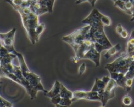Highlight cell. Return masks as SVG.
Here are the masks:
<instances>
[{
  "mask_svg": "<svg viewBox=\"0 0 134 107\" xmlns=\"http://www.w3.org/2000/svg\"><path fill=\"white\" fill-rule=\"evenodd\" d=\"M36 2L39 3L41 5L47 7L48 9V13H52L53 12V7L55 0H34Z\"/></svg>",
  "mask_w": 134,
  "mask_h": 107,
  "instance_id": "14",
  "label": "cell"
},
{
  "mask_svg": "<svg viewBox=\"0 0 134 107\" xmlns=\"http://www.w3.org/2000/svg\"><path fill=\"white\" fill-rule=\"evenodd\" d=\"M60 100H61V96H60V94H58V95H56L55 97H54L51 98V103H53V104H54L55 106H57L58 104H59Z\"/></svg>",
  "mask_w": 134,
  "mask_h": 107,
  "instance_id": "19",
  "label": "cell"
},
{
  "mask_svg": "<svg viewBox=\"0 0 134 107\" xmlns=\"http://www.w3.org/2000/svg\"><path fill=\"white\" fill-rule=\"evenodd\" d=\"M13 104L10 103V102L7 101V100L4 99L3 98L0 96V107L2 106H12Z\"/></svg>",
  "mask_w": 134,
  "mask_h": 107,
  "instance_id": "18",
  "label": "cell"
},
{
  "mask_svg": "<svg viewBox=\"0 0 134 107\" xmlns=\"http://www.w3.org/2000/svg\"><path fill=\"white\" fill-rule=\"evenodd\" d=\"M94 43L92 39H87L79 44L70 45L74 50V57L71 60L74 63H77L82 59H87L91 60L95 63L96 67L100 65V54L96 50L94 46Z\"/></svg>",
  "mask_w": 134,
  "mask_h": 107,
  "instance_id": "2",
  "label": "cell"
},
{
  "mask_svg": "<svg viewBox=\"0 0 134 107\" xmlns=\"http://www.w3.org/2000/svg\"><path fill=\"white\" fill-rule=\"evenodd\" d=\"M86 64H85V63L81 64V65H80L79 68V75H82V74L85 73V70H86Z\"/></svg>",
  "mask_w": 134,
  "mask_h": 107,
  "instance_id": "20",
  "label": "cell"
},
{
  "mask_svg": "<svg viewBox=\"0 0 134 107\" xmlns=\"http://www.w3.org/2000/svg\"><path fill=\"white\" fill-rule=\"evenodd\" d=\"M60 87H61V83L59 81L56 80L52 88L49 91L44 93V96L51 99L56 95H58L60 93Z\"/></svg>",
  "mask_w": 134,
  "mask_h": 107,
  "instance_id": "11",
  "label": "cell"
},
{
  "mask_svg": "<svg viewBox=\"0 0 134 107\" xmlns=\"http://www.w3.org/2000/svg\"><path fill=\"white\" fill-rule=\"evenodd\" d=\"M110 78H111V76H104L102 79L96 78L95 84H94V86H93L91 90L94 91H97L100 95L101 93L103 91L104 88L105 87L106 85H107V82H109Z\"/></svg>",
  "mask_w": 134,
  "mask_h": 107,
  "instance_id": "9",
  "label": "cell"
},
{
  "mask_svg": "<svg viewBox=\"0 0 134 107\" xmlns=\"http://www.w3.org/2000/svg\"><path fill=\"white\" fill-rule=\"evenodd\" d=\"M121 50V46L119 43H117L115 46H113L112 47L109 48V49L107 50V52L105 54L104 57L106 60H108V59L111 58L113 56H115L116 54H117Z\"/></svg>",
  "mask_w": 134,
  "mask_h": 107,
  "instance_id": "12",
  "label": "cell"
},
{
  "mask_svg": "<svg viewBox=\"0 0 134 107\" xmlns=\"http://www.w3.org/2000/svg\"><path fill=\"white\" fill-rule=\"evenodd\" d=\"M72 103H73L72 99L61 97V100L57 106H69Z\"/></svg>",
  "mask_w": 134,
  "mask_h": 107,
  "instance_id": "15",
  "label": "cell"
},
{
  "mask_svg": "<svg viewBox=\"0 0 134 107\" xmlns=\"http://www.w3.org/2000/svg\"><path fill=\"white\" fill-rule=\"evenodd\" d=\"M16 31V28L14 27L10 31L6 33H0V39L1 44L7 49L9 52L16 54L17 51L15 50L14 47V35Z\"/></svg>",
  "mask_w": 134,
  "mask_h": 107,
  "instance_id": "7",
  "label": "cell"
},
{
  "mask_svg": "<svg viewBox=\"0 0 134 107\" xmlns=\"http://www.w3.org/2000/svg\"><path fill=\"white\" fill-rule=\"evenodd\" d=\"M102 14L98 9H93L90 14L82 20V23L90 26L89 35L92 40L105 46L109 50L113 45L111 44L104 32L105 25L101 19Z\"/></svg>",
  "mask_w": 134,
  "mask_h": 107,
  "instance_id": "1",
  "label": "cell"
},
{
  "mask_svg": "<svg viewBox=\"0 0 134 107\" xmlns=\"http://www.w3.org/2000/svg\"><path fill=\"white\" fill-rule=\"evenodd\" d=\"M133 14H132V18L130 19V21H132V22H133L134 21V1L133 2Z\"/></svg>",
  "mask_w": 134,
  "mask_h": 107,
  "instance_id": "24",
  "label": "cell"
},
{
  "mask_svg": "<svg viewBox=\"0 0 134 107\" xmlns=\"http://www.w3.org/2000/svg\"><path fill=\"white\" fill-rule=\"evenodd\" d=\"M85 1H88V2H89L90 3V5H91L92 3V0H77L75 3L76 5H79V4H81L82 3L85 2Z\"/></svg>",
  "mask_w": 134,
  "mask_h": 107,
  "instance_id": "23",
  "label": "cell"
},
{
  "mask_svg": "<svg viewBox=\"0 0 134 107\" xmlns=\"http://www.w3.org/2000/svg\"><path fill=\"white\" fill-rule=\"evenodd\" d=\"M90 25H86L81 28L76 29L71 34L67 36H64L62 38L63 41L68 43L69 45L71 44H79L82 43L85 39H90L89 31H90Z\"/></svg>",
  "mask_w": 134,
  "mask_h": 107,
  "instance_id": "5",
  "label": "cell"
},
{
  "mask_svg": "<svg viewBox=\"0 0 134 107\" xmlns=\"http://www.w3.org/2000/svg\"><path fill=\"white\" fill-rule=\"evenodd\" d=\"M118 84L116 81L113 79L112 78H110L103 91L99 95H100V101L102 103V106H105L110 99L115 97V90Z\"/></svg>",
  "mask_w": 134,
  "mask_h": 107,
  "instance_id": "6",
  "label": "cell"
},
{
  "mask_svg": "<svg viewBox=\"0 0 134 107\" xmlns=\"http://www.w3.org/2000/svg\"><path fill=\"white\" fill-rule=\"evenodd\" d=\"M120 35L121 36L122 38H123V39H126L128 37V32L127 31V30L124 29L122 31L121 33L120 34Z\"/></svg>",
  "mask_w": 134,
  "mask_h": 107,
  "instance_id": "22",
  "label": "cell"
},
{
  "mask_svg": "<svg viewBox=\"0 0 134 107\" xmlns=\"http://www.w3.org/2000/svg\"><path fill=\"white\" fill-rule=\"evenodd\" d=\"M132 61L127 52L122 54L116 60L106 65L105 69L109 73H120L125 74L128 71Z\"/></svg>",
  "mask_w": 134,
  "mask_h": 107,
  "instance_id": "4",
  "label": "cell"
},
{
  "mask_svg": "<svg viewBox=\"0 0 134 107\" xmlns=\"http://www.w3.org/2000/svg\"><path fill=\"white\" fill-rule=\"evenodd\" d=\"M122 103L125 106H130L132 103V99L130 95H124L122 99Z\"/></svg>",
  "mask_w": 134,
  "mask_h": 107,
  "instance_id": "17",
  "label": "cell"
},
{
  "mask_svg": "<svg viewBox=\"0 0 134 107\" xmlns=\"http://www.w3.org/2000/svg\"><path fill=\"white\" fill-rule=\"evenodd\" d=\"M30 7L31 9V10L36 14H37L39 16L41 15V14H44V13H48V9L47 7L41 5L39 3L36 2V1H34V0H33L32 3L30 5Z\"/></svg>",
  "mask_w": 134,
  "mask_h": 107,
  "instance_id": "10",
  "label": "cell"
},
{
  "mask_svg": "<svg viewBox=\"0 0 134 107\" xmlns=\"http://www.w3.org/2000/svg\"><path fill=\"white\" fill-rule=\"evenodd\" d=\"M124 29L123 28V27H122V26L121 23H118L117 26H116V33L120 35V34L122 33V31Z\"/></svg>",
  "mask_w": 134,
  "mask_h": 107,
  "instance_id": "21",
  "label": "cell"
},
{
  "mask_svg": "<svg viewBox=\"0 0 134 107\" xmlns=\"http://www.w3.org/2000/svg\"><path fill=\"white\" fill-rule=\"evenodd\" d=\"M82 99L94 101V100H100L101 98L99 93L92 90H90V91L77 90L73 92V97L72 99L73 103Z\"/></svg>",
  "mask_w": 134,
  "mask_h": 107,
  "instance_id": "8",
  "label": "cell"
},
{
  "mask_svg": "<svg viewBox=\"0 0 134 107\" xmlns=\"http://www.w3.org/2000/svg\"><path fill=\"white\" fill-rule=\"evenodd\" d=\"M60 96L62 98H67V99H73V92L68 90V88L64 86V84L61 83V87H60Z\"/></svg>",
  "mask_w": 134,
  "mask_h": 107,
  "instance_id": "13",
  "label": "cell"
},
{
  "mask_svg": "<svg viewBox=\"0 0 134 107\" xmlns=\"http://www.w3.org/2000/svg\"><path fill=\"white\" fill-rule=\"evenodd\" d=\"M44 30V23H39L36 28V40L37 42L39 41V37L41 34L43 32Z\"/></svg>",
  "mask_w": 134,
  "mask_h": 107,
  "instance_id": "16",
  "label": "cell"
},
{
  "mask_svg": "<svg viewBox=\"0 0 134 107\" xmlns=\"http://www.w3.org/2000/svg\"><path fill=\"white\" fill-rule=\"evenodd\" d=\"M22 23L27 31L29 39L33 44L37 43L36 40V28L39 24V16L33 11L29 14H20Z\"/></svg>",
  "mask_w": 134,
  "mask_h": 107,
  "instance_id": "3",
  "label": "cell"
}]
</instances>
